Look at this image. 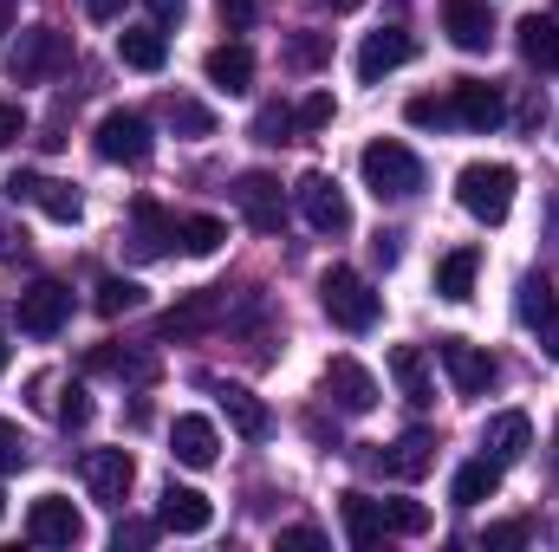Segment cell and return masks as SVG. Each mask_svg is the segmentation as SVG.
Returning <instances> with one entry per match:
<instances>
[{
	"label": "cell",
	"mask_w": 559,
	"mask_h": 552,
	"mask_svg": "<svg viewBox=\"0 0 559 552\" xmlns=\"http://www.w3.org/2000/svg\"><path fill=\"white\" fill-rule=\"evenodd\" d=\"M554 286H547V279L540 274H527L521 279V292H514V319H521V325H534V332H540V325H547V319H554Z\"/></svg>",
	"instance_id": "32"
},
{
	"label": "cell",
	"mask_w": 559,
	"mask_h": 552,
	"mask_svg": "<svg viewBox=\"0 0 559 552\" xmlns=\"http://www.w3.org/2000/svg\"><path fill=\"white\" fill-rule=\"evenodd\" d=\"M235 202H241V215H248V228H254V235H280V221H286L280 176H267V169L235 176Z\"/></svg>",
	"instance_id": "11"
},
{
	"label": "cell",
	"mask_w": 559,
	"mask_h": 552,
	"mask_svg": "<svg viewBox=\"0 0 559 552\" xmlns=\"http://www.w3.org/2000/svg\"><path fill=\"white\" fill-rule=\"evenodd\" d=\"M293 195H299V215H306L312 235H352V202H345V189L325 169H306Z\"/></svg>",
	"instance_id": "5"
},
{
	"label": "cell",
	"mask_w": 559,
	"mask_h": 552,
	"mask_svg": "<svg viewBox=\"0 0 559 552\" xmlns=\"http://www.w3.org/2000/svg\"><path fill=\"white\" fill-rule=\"evenodd\" d=\"M143 7H150V20H156V26H176V20L189 13V0H143Z\"/></svg>",
	"instance_id": "48"
},
{
	"label": "cell",
	"mask_w": 559,
	"mask_h": 552,
	"mask_svg": "<svg viewBox=\"0 0 559 552\" xmlns=\"http://www.w3.org/2000/svg\"><path fill=\"white\" fill-rule=\"evenodd\" d=\"M7 358H13V345H7V332H0V371H7Z\"/></svg>",
	"instance_id": "54"
},
{
	"label": "cell",
	"mask_w": 559,
	"mask_h": 552,
	"mask_svg": "<svg viewBox=\"0 0 559 552\" xmlns=\"http://www.w3.org/2000/svg\"><path fill=\"white\" fill-rule=\"evenodd\" d=\"M79 475H85L92 501H105V507H124V494H131V481H138V461H131V448H85Z\"/></svg>",
	"instance_id": "8"
},
{
	"label": "cell",
	"mask_w": 559,
	"mask_h": 552,
	"mask_svg": "<svg viewBox=\"0 0 559 552\" xmlns=\"http://www.w3.org/2000/svg\"><path fill=\"white\" fill-rule=\"evenodd\" d=\"M163 118H169V131H176V137H215V111H209V105H195V98H169V105H163Z\"/></svg>",
	"instance_id": "34"
},
{
	"label": "cell",
	"mask_w": 559,
	"mask_h": 552,
	"mask_svg": "<svg viewBox=\"0 0 559 552\" xmlns=\"http://www.w3.org/2000/svg\"><path fill=\"white\" fill-rule=\"evenodd\" d=\"M138 305H143L138 279H105V286H98V312H105V319H124V312H138Z\"/></svg>",
	"instance_id": "39"
},
{
	"label": "cell",
	"mask_w": 559,
	"mask_h": 552,
	"mask_svg": "<svg viewBox=\"0 0 559 552\" xmlns=\"http://www.w3.org/2000/svg\"><path fill=\"white\" fill-rule=\"evenodd\" d=\"M521 59L540 65V72H559V13H527L521 20Z\"/></svg>",
	"instance_id": "25"
},
{
	"label": "cell",
	"mask_w": 559,
	"mask_h": 552,
	"mask_svg": "<svg viewBox=\"0 0 559 552\" xmlns=\"http://www.w3.org/2000/svg\"><path fill=\"white\" fill-rule=\"evenodd\" d=\"M384 468H391L397 481H423V475L436 468V435H429V429H404V435L391 442V455H384Z\"/></svg>",
	"instance_id": "24"
},
{
	"label": "cell",
	"mask_w": 559,
	"mask_h": 552,
	"mask_svg": "<svg viewBox=\"0 0 559 552\" xmlns=\"http://www.w3.org/2000/svg\"><path fill=\"white\" fill-rule=\"evenodd\" d=\"M7 202H33L46 221H59V228H72L79 215H85V202H79V189L72 182H52V176H33V169H20V176H7Z\"/></svg>",
	"instance_id": "7"
},
{
	"label": "cell",
	"mask_w": 559,
	"mask_h": 552,
	"mask_svg": "<svg viewBox=\"0 0 559 552\" xmlns=\"http://www.w3.org/2000/svg\"><path fill=\"white\" fill-rule=\"evenodd\" d=\"M156 527H169V533H209L215 527V507H209V494H195V488H163V507H156Z\"/></svg>",
	"instance_id": "18"
},
{
	"label": "cell",
	"mask_w": 559,
	"mask_h": 552,
	"mask_svg": "<svg viewBox=\"0 0 559 552\" xmlns=\"http://www.w3.org/2000/svg\"><path fill=\"white\" fill-rule=\"evenodd\" d=\"M169 455H176L182 468H215V455H222L215 422H209V416H176V429H169Z\"/></svg>",
	"instance_id": "17"
},
{
	"label": "cell",
	"mask_w": 559,
	"mask_h": 552,
	"mask_svg": "<svg viewBox=\"0 0 559 552\" xmlns=\"http://www.w3.org/2000/svg\"><path fill=\"white\" fill-rule=\"evenodd\" d=\"M85 13H92V20H118V13H124V0H85Z\"/></svg>",
	"instance_id": "51"
},
{
	"label": "cell",
	"mask_w": 559,
	"mask_h": 552,
	"mask_svg": "<svg viewBox=\"0 0 559 552\" xmlns=\"http://www.w3.org/2000/svg\"><path fill=\"white\" fill-rule=\"evenodd\" d=\"M59 422H66V429H85V422H92V397H85L79 384L59 397Z\"/></svg>",
	"instance_id": "43"
},
{
	"label": "cell",
	"mask_w": 559,
	"mask_h": 552,
	"mask_svg": "<svg viewBox=\"0 0 559 552\" xmlns=\"http://www.w3.org/2000/svg\"><path fill=\"white\" fill-rule=\"evenodd\" d=\"M397 254H404L397 235H378V241H371V261H378V267H397Z\"/></svg>",
	"instance_id": "49"
},
{
	"label": "cell",
	"mask_w": 559,
	"mask_h": 552,
	"mask_svg": "<svg viewBox=\"0 0 559 552\" xmlns=\"http://www.w3.org/2000/svg\"><path fill=\"white\" fill-rule=\"evenodd\" d=\"M332 111H338V105H332V92H312V98H299V111H293V118H299V131L312 137V131H325V124H332Z\"/></svg>",
	"instance_id": "40"
},
{
	"label": "cell",
	"mask_w": 559,
	"mask_h": 552,
	"mask_svg": "<svg viewBox=\"0 0 559 552\" xmlns=\"http://www.w3.org/2000/svg\"><path fill=\"white\" fill-rule=\"evenodd\" d=\"M131 228H138V241H131V248H138L143 261H156V254L176 241V221H169L150 195H143V202H131Z\"/></svg>",
	"instance_id": "30"
},
{
	"label": "cell",
	"mask_w": 559,
	"mask_h": 552,
	"mask_svg": "<svg viewBox=\"0 0 559 552\" xmlns=\"http://www.w3.org/2000/svg\"><path fill=\"white\" fill-rule=\"evenodd\" d=\"M358 176H365V189L378 195V202H411L423 189V163L411 143L397 137H378L365 143V156H358Z\"/></svg>",
	"instance_id": "1"
},
{
	"label": "cell",
	"mask_w": 559,
	"mask_h": 552,
	"mask_svg": "<svg viewBox=\"0 0 559 552\" xmlns=\"http://www.w3.org/2000/svg\"><path fill=\"white\" fill-rule=\"evenodd\" d=\"M118 59H124L131 72H163V65H169V39H163L156 26H124V33H118Z\"/></svg>",
	"instance_id": "28"
},
{
	"label": "cell",
	"mask_w": 559,
	"mask_h": 552,
	"mask_svg": "<svg viewBox=\"0 0 559 552\" xmlns=\"http://www.w3.org/2000/svg\"><path fill=\"white\" fill-rule=\"evenodd\" d=\"M404 118H411L417 131H455V105H449V92H442V98H436V92L411 98V105H404Z\"/></svg>",
	"instance_id": "36"
},
{
	"label": "cell",
	"mask_w": 559,
	"mask_h": 552,
	"mask_svg": "<svg viewBox=\"0 0 559 552\" xmlns=\"http://www.w3.org/2000/svg\"><path fill=\"white\" fill-rule=\"evenodd\" d=\"M92 143H98L105 163H131L138 169V163H150V118L143 111H105Z\"/></svg>",
	"instance_id": "9"
},
{
	"label": "cell",
	"mask_w": 559,
	"mask_h": 552,
	"mask_svg": "<svg viewBox=\"0 0 559 552\" xmlns=\"http://www.w3.org/2000/svg\"><path fill=\"white\" fill-rule=\"evenodd\" d=\"M222 319V292L209 286V292H189L182 305H169L163 319H156V338H195V332H209Z\"/></svg>",
	"instance_id": "19"
},
{
	"label": "cell",
	"mask_w": 559,
	"mask_h": 552,
	"mask_svg": "<svg viewBox=\"0 0 559 552\" xmlns=\"http://www.w3.org/2000/svg\"><path fill=\"white\" fill-rule=\"evenodd\" d=\"M293 72H319L325 59H332V33H293L286 39V52H280Z\"/></svg>",
	"instance_id": "35"
},
{
	"label": "cell",
	"mask_w": 559,
	"mask_h": 552,
	"mask_svg": "<svg viewBox=\"0 0 559 552\" xmlns=\"http://www.w3.org/2000/svg\"><path fill=\"white\" fill-rule=\"evenodd\" d=\"M495 488H501V461H468V468H455V488H449V501L455 507H481V501H495Z\"/></svg>",
	"instance_id": "31"
},
{
	"label": "cell",
	"mask_w": 559,
	"mask_h": 552,
	"mask_svg": "<svg viewBox=\"0 0 559 552\" xmlns=\"http://www.w3.org/2000/svg\"><path fill=\"white\" fill-rule=\"evenodd\" d=\"M514 182H521V176H514L508 163H468V169L455 176V202H462L475 221L495 228V221H508V208H514Z\"/></svg>",
	"instance_id": "3"
},
{
	"label": "cell",
	"mask_w": 559,
	"mask_h": 552,
	"mask_svg": "<svg viewBox=\"0 0 559 552\" xmlns=\"http://www.w3.org/2000/svg\"><path fill=\"white\" fill-rule=\"evenodd\" d=\"M280 547H286V552H319V547H325V533H319V527H286V533H280Z\"/></svg>",
	"instance_id": "44"
},
{
	"label": "cell",
	"mask_w": 559,
	"mask_h": 552,
	"mask_svg": "<svg viewBox=\"0 0 559 552\" xmlns=\"http://www.w3.org/2000/svg\"><path fill=\"white\" fill-rule=\"evenodd\" d=\"M411 59H417V39H411L404 26H378V33H365V46H358V79L378 85L384 72H397V65H411Z\"/></svg>",
	"instance_id": "14"
},
{
	"label": "cell",
	"mask_w": 559,
	"mask_h": 552,
	"mask_svg": "<svg viewBox=\"0 0 559 552\" xmlns=\"http://www.w3.org/2000/svg\"><path fill=\"white\" fill-rule=\"evenodd\" d=\"M176 241H182V254H195V261H209L222 241H228V228L215 221V215H189V221H176Z\"/></svg>",
	"instance_id": "33"
},
{
	"label": "cell",
	"mask_w": 559,
	"mask_h": 552,
	"mask_svg": "<svg viewBox=\"0 0 559 552\" xmlns=\"http://www.w3.org/2000/svg\"><path fill=\"white\" fill-rule=\"evenodd\" d=\"M449 105H455V124H462V131H495V124L508 118V98H501V85H488V79H455V85H449Z\"/></svg>",
	"instance_id": "13"
},
{
	"label": "cell",
	"mask_w": 559,
	"mask_h": 552,
	"mask_svg": "<svg viewBox=\"0 0 559 552\" xmlns=\"http://www.w3.org/2000/svg\"><path fill=\"white\" fill-rule=\"evenodd\" d=\"M384 533L423 540V533H429V507H423V501H384Z\"/></svg>",
	"instance_id": "37"
},
{
	"label": "cell",
	"mask_w": 559,
	"mask_h": 552,
	"mask_svg": "<svg viewBox=\"0 0 559 552\" xmlns=\"http://www.w3.org/2000/svg\"><path fill=\"white\" fill-rule=\"evenodd\" d=\"M540 345H547V358H554V364H559V305H554V319L540 325Z\"/></svg>",
	"instance_id": "50"
},
{
	"label": "cell",
	"mask_w": 559,
	"mask_h": 552,
	"mask_svg": "<svg viewBox=\"0 0 559 552\" xmlns=\"http://www.w3.org/2000/svg\"><path fill=\"white\" fill-rule=\"evenodd\" d=\"M20 137H26V111H20V105H0V149L20 143Z\"/></svg>",
	"instance_id": "45"
},
{
	"label": "cell",
	"mask_w": 559,
	"mask_h": 552,
	"mask_svg": "<svg viewBox=\"0 0 559 552\" xmlns=\"http://www.w3.org/2000/svg\"><path fill=\"white\" fill-rule=\"evenodd\" d=\"M384 364H391V377H397V391H404L411 410H429V404H436V384H429V364H423L417 345H391Z\"/></svg>",
	"instance_id": "21"
},
{
	"label": "cell",
	"mask_w": 559,
	"mask_h": 552,
	"mask_svg": "<svg viewBox=\"0 0 559 552\" xmlns=\"http://www.w3.org/2000/svg\"><path fill=\"white\" fill-rule=\"evenodd\" d=\"M202 72H209L215 92H248V85H254V52H248L241 39H228V46H215V52L202 59Z\"/></svg>",
	"instance_id": "22"
},
{
	"label": "cell",
	"mask_w": 559,
	"mask_h": 552,
	"mask_svg": "<svg viewBox=\"0 0 559 552\" xmlns=\"http://www.w3.org/2000/svg\"><path fill=\"white\" fill-rule=\"evenodd\" d=\"M527 442H534V422L521 410H501V416H488V429H481V448H488V461H521L527 455Z\"/></svg>",
	"instance_id": "20"
},
{
	"label": "cell",
	"mask_w": 559,
	"mask_h": 552,
	"mask_svg": "<svg viewBox=\"0 0 559 552\" xmlns=\"http://www.w3.org/2000/svg\"><path fill=\"white\" fill-rule=\"evenodd\" d=\"M475 274H481V254H475V248L442 254V261H436V299H455V305H462V299L475 292Z\"/></svg>",
	"instance_id": "29"
},
{
	"label": "cell",
	"mask_w": 559,
	"mask_h": 552,
	"mask_svg": "<svg viewBox=\"0 0 559 552\" xmlns=\"http://www.w3.org/2000/svg\"><path fill=\"white\" fill-rule=\"evenodd\" d=\"M436 358H442V371H449V384L462 397H475V391L495 384V358L481 345H468V338H436Z\"/></svg>",
	"instance_id": "15"
},
{
	"label": "cell",
	"mask_w": 559,
	"mask_h": 552,
	"mask_svg": "<svg viewBox=\"0 0 559 552\" xmlns=\"http://www.w3.org/2000/svg\"><path fill=\"white\" fill-rule=\"evenodd\" d=\"M66 59H72V46H66V33H59V26H26V33H20V46L7 52V79H13V85H33V79L59 72Z\"/></svg>",
	"instance_id": "6"
},
{
	"label": "cell",
	"mask_w": 559,
	"mask_h": 552,
	"mask_svg": "<svg viewBox=\"0 0 559 552\" xmlns=\"http://www.w3.org/2000/svg\"><path fill=\"white\" fill-rule=\"evenodd\" d=\"M85 371H98V377H131V384H156V358L150 351H118V345H98L92 358H85Z\"/></svg>",
	"instance_id": "26"
},
{
	"label": "cell",
	"mask_w": 559,
	"mask_h": 552,
	"mask_svg": "<svg viewBox=\"0 0 559 552\" xmlns=\"http://www.w3.org/2000/svg\"><path fill=\"white\" fill-rule=\"evenodd\" d=\"M481 547H488V552H514V547H527V520H495V527L481 533Z\"/></svg>",
	"instance_id": "41"
},
{
	"label": "cell",
	"mask_w": 559,
	"mask_h": 552,
	"mask_svg": "<svg viewBox=\"0 0 559 552\" xmlns=\"http://www.w3.org/2000/svg\"><path fill=\"white\" fill-rule=\"evenodd\" d=\"M0 468H7V475H13V468H26V435H20L7 416H0Z\"/></svg>",
	"instance_id": "42"
},
{
	"label": "cell",
	"mask_w": 559,
	"mask_h": 552,
	"mask_svg": "<svg viewBox=\"0 0 559 552\" xmlns=\"http://www.w3.org/2000/svg\"><path fill=\"white\" fill-rule=\"evenodd\" d=\"M0 514H7V494H0Z\"/></svg>",
	"instance_id": "55"
},
{
	"label": "cell",
	"mask_w": 559,
	"mask_h": 552,
	"mask_svg": "<svg viewBox=\"0 0 559 552\" xmlns=\"http://www.w3.org/2000/svg\"><path fill=\"white\" fill-rule=\"evenodd\" d=\"M319 305H325V319L338 332H371L384 319V292L365 274H352V267H332V274L319 279Z\"/></svg>",
	"instance_id": "2"
},
{
	"label": "cell",
	"mask_w": 559,
	"mask_h": 552,
	"mask_svg": "<svg viewBox=\"0 0 559 552\" xmlns=\"http://www.w3.org/2000/svg\"><path fill=\"white\" fill-rule=\"evenodd\" d=\"M215 397H222L228 422H235V429H241L248 442H267V435H274V410H267V404H261L254 391H241V384H222Z\"/></svg>",
	"instance_id": "23"
},
{
	"label": "cell",
	"mask_w": 559,
	"mask_h": 552,
	"mask_svg": "<svg viewBox=\"0 0 559 552\" xmlns=\"http://www.w3.org/2000/svg\"><path fill=\"white\" fill-rule=\"evenodd\" d=\"M150 540H156V527H150V520H124V527H118V552H124V547H150Z\"/></svg>",
	"instance_id": "46"
},
{
	"label": "cell",
	"mask_w": 559,
	"mask_h": 552,
	"mask_svg": "<svg viewBox=\"0 0 559 552\" xmlns=\"http://www.w3.org/2000/svg\"><path fill=\"white\" fill-rule=\"evenodd\" d=\"M26 540H39V547H79L85 540V520H79V507L66 494H39L26 507Z\"/></svg>",
	"instance_id": "10"
},
{
	"label": "cell",
	"mask_w": 559,
	"mask_h": 552,
	"mask_svg": "<svg viewBox=\"0 0 559 552\" xmlns=\"http://www.w3.org/2000/svg\"><path fill=\"white\" fill-rule=\"evenodd\" d=\"M338 514H345V540H352L358 552L384 540V501H371V494H345Z\"/></svg>",
	"instance_id": "27"
},
{
	"label": "cell",
	"mask_w": 559,
	"mask_h": 552,
	"mask_svg": "<svg viewBox=\"0 0 559 552\" xmlns=\"http://www.w3.org/2000/svg\"><path fill=\"white\" fill-rule=\"evenodd\" d=\"M13 33V0H0V39Z\"/></svg>",
	"instance_id": "53"
},
{
	"label": "cell",
	"mask_w": 559,
	"mask_h": 552,
	"mask_svg": "<svg viewBox=\"0 0 559 552\" xmlns=\"http://www.w3.org/2000/svg\"><path fill=\"white\" fill-rule=\"evenodd\" d=\"M442 33L455 52H488L495 46V13L481 0H442Z\"/></svg>",
	"instance_id": "16"
},
{
	"label": "cell",
	"mask_w": 559,
	"mask_h": 552,
	"mask_svg": "<svg viewBox=\"0 0 559 552\" xmlns=\"http://www.w3.org/2000/svg\"><path fill=\"white\" fill-rule=\"evenodd\" d=\"M312 7H325V13H358L365 0H312Z\"/></svg>",
	"instance_id": "52"
},
{
	"label": "cell",
	"mask_w": 559,
	"mask_h": 552,
	"mask_svg": "<svg viewBox=\"0 0 559 552\" xmlns=\"http://www.w3.org/2000/svg\"><path fill=\"white\" fill-rule=\"evenodd\" d=\"M299 137V118L286 105H261L254 111V143H293Z\"/></svg>",
	"instance_id": "38"
},
{
	"label": "cell",
	"mask_w": 559,
	"mask_h": 552,
	"mask_svg": "<svg viewBox=\"0 0 559 552\" xmlns=\"http://www.w3.org/2000/svg\"><path fill=\"white\" fill-rule=\"evenodd\" d=\"M222 20H228L235 33H248V26H254V0H222Z\"/></svg>",
	"instance_id": "47"
},
{
	"label": "cell",
	"mask_w": 559,
	"mask_h": 552,
	"mask_svg": "<svg viewBox=\"0 0 559 552\" xmlns=\"http://www.w3.org/2000/svg\"><path fill=\"white\" fill-rule=\"evenodd\" d=\"M66 319H72V286H59V279H33V286L13 299V325H20L26 338H59Z\"/></svg>",
	"instance_id": "4"
},
{
	"label": "cell",
	"mask_w": 559,
	"mask_h": 552,
	"mask_svg": "<svg viewBox=\"0 0 559 552\" xmlns=\"http://www.w3.org/2000/svg\"><path fill=\"white\" fill-rule=\"evenodd\" d=\"M325 397H332V410H345V416H371L378 410V377L358 358H332L325 364Z\"/></svg>",
	"instance_id": "12"
}]
</instances>
